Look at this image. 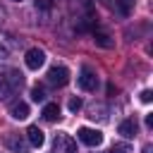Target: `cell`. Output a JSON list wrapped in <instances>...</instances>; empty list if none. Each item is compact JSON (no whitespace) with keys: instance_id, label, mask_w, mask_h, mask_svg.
<instances>
[{"instance_id":"cell-2","label":"cell","mask_w":153,"mask_h":153,"mask_svg":"<svg viewBox=\"0 0 153 153\" xmlns=\"http://www.w3.org/2000/svg\"><path fill=\"white\" fill-rule=\"evenodd\" d=\"M76 136H79V141L86 143V146H100V143H103V134H100L98 129H91V127H79V129H76Z\"/></svg>"},{"instance_id":"cell-19","label":"cell","mask_w":153,"mask_h":153,"mask_svg":"<svg viewBox=\"0 0 153 153\" xmlns=\"http://www.w3.org/2000/svg\"><path fill=\"white\" fill-rule=\"evenodd\" d=\"M100 5H105V7H112V0H98Z\"/></svg>"},{"instance_id":"cell-18","label":"cell","mask_w":153,"mask_h":153,"mask_svg":"<svg viewBox=\"0 0 153 153\" xmlns=\"http://www.w3.org/2000/svg\"><path fill=\"white\" fill-rule=\"evenodd\" d=\"M146 127H153V115H146Z\"/></svg>"},{"instance_id":"cell-14","label":"cell","mask_w":153,"mask_h":153,"mask_svg":"<svg viewBox=\"0 0 153 153\" xmlns=\"http://www.w3.org/2000/svg\"><path fill=\"white\" fill-rule=\"evenodd\" d=\"M31 100L43 103V100H45V91H43L41 86H33V88H31Z\"/></svg>"},{"instance_id":"cell-4","label":"cell","mask_w":153,"mask_h":153,"mask_svg":"<svg viewBox=\"0 0 153 153\" xmlns=\"http://www.w3.org/2000/svg\"><path fill=\"white\" fill-rule=\"evenodd\" d=\"M76 81H79V86H81L84 91H96V88H98V76H96V72H93L91 67H81Z\"/></svg>"},{"instance_id":"cell-13","label":"cell","mask_w":153,"mask_h":153,"mask_svg":"<svg viewBox=\"0 0 153 153\" xmlns=\"http://www.w3.org/2000/svg\"><path fill=\"white\" fill-rule=\"evenodd\" d=\"M131 2L134 0H112V10H117L122 17H127L129 10H131Z\"/></svg>"},{"instance_id":"cell-20","label":"cell","mask_w":153,"mask_h":153,"mask_svg":"<svg viewBox=\"0 0 153 153\" xmlns=\"http://www.w3.org/2000/svg\"><path fill=\"white\" fill-rule=\"evenodd\" d=\"M2 55H5V50H2V48H0V57H2Z\"/></svg>"},{"instance_id":"cell-5","label":"cell","mask_w":153,"mask_h":153,"mask_svg":"<svg viewBox=\"0 0 153 153\" xmlns=\"http://www.w3.org/2000/svg\"><path fill=\"white\" fill-rule=\"evenodd\" d=\"M24 62H26L29 69H38V67H43V62H45V53H43L41 48H29L26 55H24Z\"/></svg>"},{"instance_id":"cell-10","label":"cell","mask_w":153,"mask_h":153,"mask_svg":"<svg viewBox=\"0 0 153 153\" xmlns=\"http://www.w3.org/2000/svg\"><path fill=\"white\" fill-rule=\"evenodd\" d=\"M60 117V105L57 103H48L45 108H43V120L45 122H55Z\"/></svg>"},{"instance_id":"cell-7","label":"cell","mask_w":153,"mask_h":153,"mask_svg":"<svg viewBox=\"0 0 153 153\" xmlns=\"http://www.w3.org/2000/svg\"><path fill=\"white\" fill-rule=\"evenodd\" d=\"M136 129H139V124H136V120H134V117L122 120V122H120V127H117V131H120L124 139H131V136L136 134Z\"/></svg>"},{"instance_id":"cell-15","label":"cell","mask_w":153,"mask_h":153,"mask_svg":"<svg viewBox=\"0 0 153 153\" xmlns=\"http://www.w3.org/2000/svg\"><path fill=\"white\" fill-rule=\"evenodd\" d=\"M112 153H131V148L127 143H115L112 146Z\"/></svg>"},{"instance_id":"cell-17","label":"cell","mask_w":153,"mask_h":153,"mask_svg":"<svg viewBox=\"0 0 153 153\" xmlns=\"http://www.w3.org/2000/svg\"><path fill=\"white\" fill-rule=\"evenodd\" d=\"M151 98H153V93L146 88V91H141V103H151Z\"/></svg>"},{"instance_id":"cell-11","label":"cell","mask_w":153,"mask_h":153,"mask_svg":"<svg viewBox=\"0 0 153 153\" xmlns=\"http://www.w3.org/2000/svg\"><path fill=\"white\" fill-rule=\"evenodd\" d=\"M7 146L12 148V153H29L26 143H24L19 136H10V139H7Z\"/></svg>"},{"instance_id":"cell-16","label":"cell","mask_w":153,"mask_h":153,"mask_svg":"<svg viewBox=\"0 0 153 153\" xmlns=\"http://www.w3.org/2000/svg\"><path fill=\"white\" fill-rule=\"evenodd\" d=\"M79 108H81V100H79V98H69V110H72V112H76Z\"/></svg>"},{"instance_id":"cell-8","label":"cell","mask_w":153,"mask_h":153,"mask_svg":"<svg viewBox=\"0 0 153 153\" xmlns=\"http://www.w3.org/2000/svg\"><path fill=\"white\" fill-rule=\"evenodd\" d=\"M26 139H29V143L36 146V148H41V146L45 143V136H43V131H41L36 124H31V127L26 129Z\"/></svg>"},{"instance_id":"cell-22","label":"cell","mask_w":153,"mask_h":153,"mask_svg":"<svg viewBox=\"0 0 153 153\" xmlns=\"http://www.w3.org/2000/svg\"><path fill=\"white\" fill-rule=\"evenodd\" d=\"M14 2H22V0H14Z\"/></svg>"},{"instance_id":"cell-1","label":"cell","mask_w":153,"mask_h":153,"mask_svg":"<svg viewBox=\"0 0 153 153\" xmlns=\"http://www.w3.org/2000/svg\"><path fill=\"white\" fill-rule=\"evenodd\" d=\"M17 86H22V74H19L17 69H10V76L0 74V98L12 96V91H14Z\"/></svg>"},{"instance_id":"cell-3","label":"cell","mask_w":153,"mask_h":153,"mask_svg":"<svg viewBox=\"0 0 153 153\" xmlns=\"http://www.w3.org/2000/svg\"><path fill=\"white\" fill-rule=\"evenodd\" d=\"M67 81H69V69H67V67L55 65V67L48 69V84H53V86H65Z\"/></svg>"},{"instance_id":"cell-6","label":"cell","mask_w":153,"mask_h":153,"mask_svg":"<svg viewBox=\"0 0 153 153\" xmlns=\"http://www.w3.org/2000/svg\"><path fill=\"white\" fill-rule=\"evenodd\" d=\"M55 151L57 153H76V141L67 134H57L55 136Z\"/></svg>"},{"instance_id":"cell-12","label":"cell","mask_w":153,"mask_h":153,"mask_svg":"<svg viewBox=\"0 0 153 153\" xmlns=\"http://www.w3.org/2000/svg\"><path fill=\"white\" fill-rule=\"evenodd\" d=\"M93 41H96L98 45H103V48H112V45H115V41H110V36H108L105 31H93Z\"/></svg>"},{"instance_id":"cell-9","label":"cell","mask_w":153,"mask_h":153,"mask_svg":"<svg viewBox=\"0 0 153 153\" xmlns=\"http://www.w3.org/2000/svg\"><path fill=\"white\" fill-rule=\"evenodd\" d=\"M10 115H12L14 120H26V117H29V105H26L24 100H14V103L10 105Z\"/></svg>"},{"instance_id":"cell-21","label":"cell","mask_w":153,"mask_h":153,"mask_svg":"<svg viewBox=\"0 0 153 153\" xmlns=\"http://www.w3.org/2000/svg\"><path fill=\"white\" fill-rule=\"evenodd\" d=\"M2 14H5V12H2V7H0V19H2Z\"/></svg>"}]
</instances>
